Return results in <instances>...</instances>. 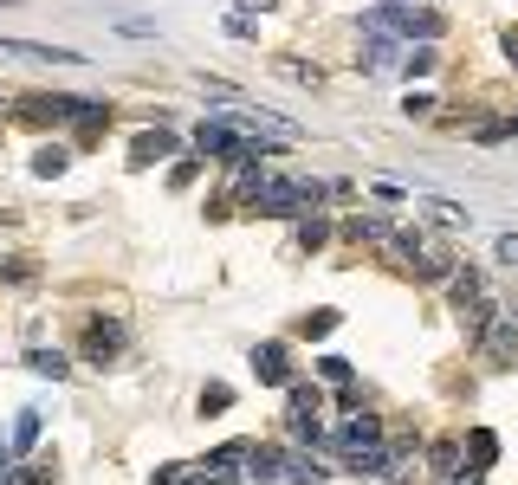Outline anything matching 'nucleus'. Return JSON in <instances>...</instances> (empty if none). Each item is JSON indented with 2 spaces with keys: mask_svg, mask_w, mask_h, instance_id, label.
Masks as SVG:
<instances>
[{
  "mask_svg": "<svg viewBox=\"0 0 518 485\" xmlns=\"http://www.w3.org/2000/svg\"><path fill=\"white\" fill-rule=\"evenodd\" d=\"M441 13L434 7H376V13H363V33L370 39H389V33H402V39H441Z\"/></svg>",
  "mask_w": 518,
  "mask_h": 485,
  "instance_id": "f257e3e1",
  "label": "nucleus"
},
{
  "mask_svg": "<svg viewBox=\"0 0 518 485\" xmlns=\"http://www.w3.org/2000/svg\"><path fill=\"white\" fill-rule=\"evenodd\" d=\"M454 485H480V473H454Z\"/></svg>",
  "mask_w": 518,
  "mask_h": 485,
  "instance_id": "bb28decb",
  "label": "nucleus"
},
{
  "mask_svg": "<svg viewBox=\"0 0 518 485\" xmlns=\"http://www.w3.org/2000/svg\"><path fill=\"white\" fill-rule=\"evenodd\" d=\"M195 149H201V156H234V149H240V136L234 130H227V123L221 117H208V123H201V130H195Z\"/></svg>",
  "mask_w": 518,
  "mask_h": 485,
  "instance_id": "39448f33",
  "label": "nucleus"
},
{
  "mask_svg": "<svg viewBox=\"0 0 518 485\" xmlns=\"http://www.w3.org/2000/svg\"><path fill=\"white\" fill-rule=\"evenodd\" d=\"M499 259H506V266H518V233H506V240H499Z\"/></svg>",
  "mask_w": 518,
  "mask_h": 485,
  "instance_id": "b1692460",
  "label": "nucleus"
},
{
  "mask_svg": "<svg viewBox=\"0 0 518 485\" xmlns=\"http://www.w3.org/2000/svg\"><path fill=\"white\" fill-rule=\"evenodd\" d=\"M240 460H247V447H240V440H234V447H221V453H214V460H208V479H214V485H234Z\"/></svg>",
  "mask_w": 518,
  "mask_h": 485,
  "instance_id": "9d476101",
  "label": "nucleus"
},
{
  "mask_svg": "<svg viewBox=\"0 0 518 485\" xmlns=\"http://www.w3.org/2000/svg\"><path fill=\"white\" fill-rule=\"evenodd\" d=\"M480 343H486V356H493V363L499 369H512L518 363V343H512V317H486V324H480Z\"/></svg>",
  "mask_w": 518,
  "mask_h": 485,
  "instance_id": "7ed1b4c3",
  "label": "nucleus"
},
{
  "mask_svg": "<svg viewBox=\"0 0 518 485\" xmlns=\"http://www.w3.org/2000/svg\"><path fill=\"white\" fill-rule=\"evenodd\" d=\"M20 485H52V473H26V479H20Z\"/></svg>",
  "mask_w": 518,
  "mask_h": 485,
  "instance_id": "393cba45",
  "label": "nucleus"
},
{
  "mask_svg": "<svg viewBox=\"0 0 518 485\" xmlns=\"http://www.w3.org/2000/svg\"><path fill=\"white\" fill-rule=\"evenodd\" d=\"M0 485H7V460H0Z\"/></svg>",
  "mask_w": 518,
  "mask_h": 485,
  "instance_id": "cd10ccee",
  "label": "nucleus"
},
{
  "mask_svg": "<svg viewBox=\"0 0 518 485\" xmlns=\"http://www.w3.org/2000/svg\"><path fill=\"white\" fill-rule=\"evenodd\" d=\"M506 59H512V65H518V33H506Z\"/></svg>",
  "mask_w": 518,
  "mask_h": 485,
  "instance_id": "a878e982",
  "label": "nucleus"
},
{
  "mask_svg": "<svg viewBox=\"0 0 518 485\" xmlns=\"http://www.w3.org/2000/svg\"><path fill=\"white\" fill-rule=\"evenodd\" d=\"M428 214H434V220H441V227H473V220H467V214H460V207H447V201H428Z\"/></svg>",
  "mask_w": 518,
  "mask_h": 485,
  "instance_id": "412c9836",
  "label": "nucleus"
},
{
  "mask_svg": "<svg viewBox=\"0 0 518 485\" xmlns=\"http://www.w3.org/2000/svg\"><path fill=\"white\" fill-rule=\"evenodd\" d=\"M156 156H175V136H169V130H143V136L130 143V162H136V169H143V162H156Z\"/></svg>",
  "mask_w": 518,
  "mask_h": 485,
  "instance_id": "6e6552de",
  "label": "nucleus"
},
{
  "mask_svg": "<svg viewBox=\"0 0 518 485\" xmlns=\"http://www.w3.org/2000/svg\"><path fill=\"white\" fill-rule=\"evenodd\" d=\"M467 460H473V473H486V466L499 460V440L486 434V427H473V434H467Z\"/></svg>",
  "mask_w": 518,
  "mask_h": 485,
  "instance_id": "f8f14e48",
  "label": "nucleus"
},
{
  "mask_svg": "<svg viewBox=\"0 0 518 485\" xmlns=\"http://www.w3.org/2000/svg\"><path fill=\"white\" fill-rule=\"evenodd\" d=\"M331 240V220L324 214H298V246H324Z\"/></svg>",
  "mask_w": 518,
  "mask_h": 485,
  "instance_id": "f3484780",
  "label": "nucleus"
},
{
  "mask_svg": "<svg viewBox=\"0 0 518 485\" xmlns=\"http://www.w3.org/2000/svg\"><path fill=\"white\" fill-rule=\"evenodd\" d=\"M298 414H318V395H311V388H292V421Z\"/></svg>",
  "mask_w": 518,
  "mask_h": 485,
  "instance_id": "4be33fe9",
  "label": "nucleus"
},
{
  "mask_svg": "<svg viewBox=\"0 0 518 485\" xmlns=\"http://www.w3.org/2000/svg\"><path fill=\"white\" fill-rule=\"evenodd\" d=\"M156 485H214V479H208V466H162Z\"/></svg>",
  "mask_w": 518,
  "mask_h": 485,
  "instance_id": "dca6fc26",
  "label": "nucleus"
},
{
  "mask_svg": "<svg viewBox=\"0 0 518 485\" xmlns=\"http://www.w3.org/2000/svg\"><path fill=\"white\" fill-rule=\"evenodd\" d=\"M285 479H292V485H324V466L305 460V453H292V460H285Z\"/></svg>",
  "mask_w": 518,
  "mask_h": 485,
  "instance_id": "2eb2a0df",
  "label": "nucleus"
},
{
  "mask_svg": "<svg viewBox=\"0 0 518 485\" xmlns=\"http://www.w3.org/2000/svg\"><path fill=\"white\" fill-rule=\"evenodd\" d=\"M331 324H337V311H311V317H305V330H311V337H324Z\"/></svg>",
  "mask_w": 518,
  "mask_h": 485,
  "instance_id": "5701e85b",
  "label": "nucleus"
},
{
  "mask_svg": "<svg viewBox=\"0 0 518 485\" xmlns=\"http://www.w3.org/2000/svg\"><path fill=\"white\" fill-rule=\"evenodd\" d=\"M0 52H7V59H33V65H78V52H65V46H26V39H0Z\"/></svg>",
  "mask_w": 518,
  "mask_h": 485,
  "instance_id": "423d86ee",
  "label": "nucleus"
},
{
  "mask_svg": "<svg viewBox=\"0 0 518 485\" xmlns=\"http://www.w3.org/2000/svg\"><path fill=\"white\" fill-rule=\"evenodd\" d=\"M344 233H350V240H389V220L383 214H350Z\"/></svg>",
  "mask_w": 518,
  "mask_h": 485,
  "instance_id": "ddd939ff",
  "label": "nucleus"
},
{
  "mask_svg": "<svg viewBox=\"0 0 518 485\" xmlns=\"http://www.w3.org/2000/svg\"><path fill=\"white\" fill-rule=\"evenodd\" d=\"M117 350H124V324H117V317H91L85 324V356L91 363H111Z\"/></svg>",
  "mask_w": 518,
  "mask_h": 485,
  "instance_id": "f03ea898",
  "label": "nucleus"
},
{
  "mask_svg": "<svg viewBox=\"0 0 518 485\" xmlns=\"http://www.w3.org/2000/svg\"><path fill=\"white\" fill-rule=\"evenodd\" d=\"M26 363H33L39 376H52V382L72 376V356H65V350H26Z\"/></svg>",
  "mask_w": 518,
  "mask_h": 485,
  "instance_id": "9b49d317",
  "label": "nucleus"
},
{
  "mask_svg": "<svg viewBox=\"0 0 518 485\" xmlns=\"http://www.w3.org/2000/svg\"><path fill=\"white\" fill-rule=\"evenodd\" d=\"M65 162H72L65 149H39V156H33V175H65Z\"/></svg>",
  "mask_w": 518,
  "mask_h": 485,
  "instance_id": "6ab92c4d",
  "label": "nucleus"
},
{
  "mask_svg": "<svg viewBox=\"0 0 518 485\" xmlns=\"http://www.w3.org/2000/svg\"><path fill=\"white\" fill-rule=\"evenodd\" d=\"M337 447H344V453H370V447H383V421H376V414H350V421L337 427Z\"/></svg>",
  "mask_w": 518,
  "mask_h": 485,
  "instance_id": "20e7f679",
  "label": "nucleus"
},
{
  "mask_svg": "<svg viewBox=\"0 0 518 485\" xmlns=\"http://www.w3.org/2000/svg\"><path fill=\"white\" fill-rule=\"evenodd\" d=\"M240 466H247L253 479H285V453H272V447H247V460H240Z\"/></svg>",
  "mask_w": 518,
  "mask_h": 485,
  "instance_id": "1a4fd4ad",
  "label": "nucleus"
},
{
  "mask_svg": "<svg viewBox=\"0 0 518 485\" xmlns=\"http://www.w3.org/2000/svg\"><path fill=\"white\" fill-rule=\"evenodd\" d=\"M234 408V388H208V395H201V414H227Z\"/></svg>",
  "mask_w": 518,
  "mask_h": 485,
  "instance_id": "aec40b11",
  "label": "nucleus"
},
{
  "mask_svg": "<svg viewBox=\"0 0 518 485\" xmlns=\"http://www.w3.org/2000/svg\"><path fill=\"white\" fill-rule=\"evenodd\" d=\"M253 369L266 382H292V350H285V343H259L253 350Z\"/></svg>",
  "mask_w": 518,
  "mask_h": 485,
  "instance_id": "0eeeda50",
  "label": "nucleus"
},
{
  "mask_svg": "<svg viewBox=\"0 0 518 485\" xmlns=\"http://www.w3.org/2000/svg\"><path fill=\"white\" fill-rule=\"evenodd\" d=\"M454 460H460L454 440H434V447H428V466H434V473H454Z\"/></svg>",
  "mask_w": 518,
  "mask_h": 485,
  "instance_id": "a211bd4d",
  "label": "nucleus"
},
{
  "mask_svg": "<svg viewBox=\"0 0 518 485\" xmlns=\"http://www.w3.org/2000/svg\"><path fill=\"white\" fill-rule=\"evenodd\" d=\"M39 447V414L20 408V421H13V453H33Z\"/></svg>",
  "mask_w": 518,
  "mask_h": 485,
  "instance_id": "4468645a",
  "label": "nucleus"
}]
</instances>
